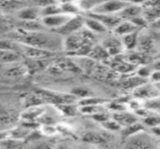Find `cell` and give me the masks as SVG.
Here are the masks:
<instances>
[{"label": "cell", "instance_id": "obj_6", "mask_svg": "<svg viewBox=\"0 0 160 149\" xmlns=\"http://www.w3.org/2000/svg\"><path fill=\"white\" fill-rule=\"evenodd\" d=\"M83 20H84V17L81 16L80 14L74 15L62 26L54 29V31H56V33L63 35H68L70 34L79 32L84 27Z\"/></svg>", "mask_w": 160, "mask_h": 149}, {"label": "cell", "instance_id": "obj_29", "mask_svg": "<svg viewBox=\"0 0 160 149\" xmlns=\"http://www.w3.org/2000/svg\"><path fill=\"white\" fill-rule=\"evenodd\" d=\"M142 131H144V127L142 124L141 123H138L137 122H134L130 125H128V126H125L121 129V132H122V136L124 138H128Z\"/></svg>", "mask_w": 160, "mask_h": 149}, {"label": "cell", "instance_id": "obj_32", "mask_svg": "<svg viewBox=\"0 0 160 149\" xmlns=\"http://www.w3.org/2000/svg\"><path fill=\"white\" fill-rule=\"evenodd\" d=\"M56 109L59 110L61 113L68 117H74L77 115L79 111V106L75 105L74 103L71 104H61V105H55Z\"/></svg>", "mask_w": 160, "mask_h": 149}, {"label": "cell", "instance_id": "obj_38", "mask_svg": "<svg viewBox=\"0 0 160 149\" xmlns=\"http://www.w3.org/2000/svg\"><path fill=\"white\" fill-rule=\"evenodd\" d=\"M70 93L72 95H74L76 98H84V97H88V96L93 95V92L89 89L83 88V87H76V88H73L71 90V92Z\"/></svg>", "mask_w": 160, "mask_h": 149}, {"label": "cell", "instance_id": "obj_28", "mask_svg": "<svg viewBox=\"0 0 160 149\" xmlns=\"http://www.w3.org/2000/svg\"><path fill=\"white\" fill-rule=\"evenodd\" d=\"M109 103V100L100 98V97H96V96H88L82 98L81 100L78 101V106H82V105H104Z\"/></svg>", "mask_w": 160, "mask_h": 149}, {"label": "cell", "instance_id": "obj_42", "mask_svg": "<svg viewBox=\"0 0 160 149\" xmlns=\"http://www.w3.org/2000/svg\"><path fill=\"white\" fill-rule=\"evenodd\" d=\"M143 122L145 125L149 126V127H156V126H159L160 123V118L158 113L150 115L148 117L143 118Z\"/></svg>", "mask_w": 160, "mask_h": 149}, {"label": "cell", "instance_id": "obj_44", "mask_svg": "<svg viewBox=\"0 0 160 149\" xmlns=\"http://www.w3.org/2000/svg\"><path fill=\"white\" fill-rule=\"evenodd\" d=\"M109 104V108L114 112H120V111H125L127 110V104H124L120 101H115L113 103H108Z\"/></svg>", "mask_w": 160, "mask_h": 149}, {"label": "cell", "instance_id": "obj_43", "mask_svg": "<svg viewBox=\"0 0 160 149\" xmlns=\"http://www.w3.org/2000/svg\"><path fill=\"white\" fill-rule=\"evenodd\" d=\"M17 44L8 39L0 38V50H15L17 51Z\"/></svg>", "mask_w": 160, "mask_h": 149}, {"label": "cell", "instance_id": "obj_11", "mask_svg": "<svg viewBox=\"0 0 160 149\" xmlns=\"http://www.w3.org/2000/svg\"><path fill=\"white\" fill-rule=\"evenodd\" d=\"M102 47L106 49L110 57L121 55L124 50V47L122 45L121 40H119L115 36L105 39L102 43Z\"/></svg>", "mask_w": 160, "mask_h": 149}, {"label": "cell", "instance_id": "obj_13", "mask_svg": "<svg viewBox=\"0 0 160 149\" xmlns=\"http://www.w3.org/2000/svg\"><path fill=\"white\" fill-rule=\"evenodd\" d=\"M142 5L137 4H129L126 7H124L120 12L117 13V15L122 20H131L135 17H138L142 15Z\"/></svg>", "mask_w": 160, "mask_h": 149}, {"label": "cell", "instance_id": "obj_22", "mask_svg": "<svg viewBox=\"0 0 160 149\" xmlns=\"http://www.w3.org/2000/svg\"><path fill=\"white\" fill-rule=\"evenodd\" d=\"M21 59L18 51L15 50H0V63L8 64L17 63Z\"/></svg>", "mask_w": 160, "mask_h": 149}, {"label": "cell", "instance_id": "obj_40", "mask_svg": "<svg viewBox=\"0 0 160 149\" xmlns=\"http://www.w3.org/2000/svg\"><path fill=\"white\" fill-rule=\"evenodd\" d=\"M101 107L102 105H82V106H79V111L84 115L92 116L96 113L100 112Z\"/></svg>", "mask_w": 160, "mask_h": 149}, {"label": "cell", "instance_id": "obj_33", "mask_svg": "<svg viewBox=\"0 0 160 149\" xmlns=\"http://www.w3.org/2000/svg\"><path fill=\"white\" fill-rule=\"evenodd\" d=\"M60 13H62V9H61L60 4L58 3L50 4L48 6L40 7V18L45 17V16H50V15L60 14Z\"/></svg>", "mask_w": 160, "mask_h": 149}, {"label": "cell", "instance_id": "obj_23", "mask_svg": "<svg viewBox=\"0 0 160 149\" xmlns=\"http://www.w3.org/2000/svg\"><path fill=\"white\" fill-rule=\"evenodd\" d=\"M24 145H25V140L14 138V137H8L3 140H0V147L3 148H21L23 147Z\"/></svg>", "mask_w": 160, "mask_h": 149}, {"label": "cell", "instance_id": "obj_27", "mask_svg": "<svg viewBox=\"0 0 160 149\" xmlns=\"http://www.w3.org/2000/svg\"><path fill=\"white\" fill-rule=\"evenodd\" d=\"M55 64L61 70V72L63 71H68V72H72V73L82 72L79 66L76 64V63L74 61H70L69 59H62Z\"/></svg>", "mask_w": 160, "mask_h": 149}, {"label": "cell", "instance_id": "obj_36", "mask_svg": "<svg viewBox=\"0 0 160 149\" xmlns=\"http://www.w3.org/2000/svg\"><path fill=\"white\" fill-rule=\"evenodd\" d=\"M44 104H45V102L37 93L28 95L25 98V101H24V105L27 108H29V107H35V106H40V105H42Z\"/></svg>", "mask_w": 160, "mask_h": 149}, {"label": "cell", "instance_id": "obj_34", "mask_svg": "<svg viewBox=\"0 0 160 149\" xmlns=\"http://www.w3.org/2000/svg\"><path fill=\"white\" fill-rule=\"evenodd\" d=\"M144 82H146V79L137 75L136 77H130L128 79H126L123 82V87L127 90H134L135 88H137Z\"/></svg>", "mask_w": 160, "mask_h": 149}, {"label": "cell", "instance_id": "obj_12", "mask_svg": "<svg viewBox=\"0 0 160 149\" xmlns=\"http://www.w3.org/2000/svg\"><path fill=\"white\" fill-rule=\"evenodd\" d=\"M17 18L20 21H36L40 19L39 7H23L17 10Z\"/></svg>", "mask_w": 160, "mask_h": 149}, {"label": "cell", "instance_id": "obj_20", "mask_svg": "<svg viewBox=\"0 0 160 149\" xmlns=\"http://www.w3.org/2000/svg\"><path fill=\"white\" fill-rule=\"evenodd\" d=\"M121 37H122L121 42H122L124 49H128V50H132L137 47L138 38H139V31L128 34V35H123Z\"/></svg>", "mask_w": 160, "mask_h": 149}, {"label": "cell", "instance_id": "obj_17", "mask_svg": "<svg viewBox=\"0 0 160 149\" xmlns=\"http://www.w3.org/2000/svg\"><path fill=\"white\" fill-rule=\"evenodd\" d=\"M42 114H43V110L39 106L29 107L26 112L24 111L21 115V118L26 123H33V121L38 120Z\"/></svg>", "mask_w": 160, "mask_h": 149}, {"label": "cell", "instance_id": "obj_35", "mask_svg": "<svg viewBox=\"0 0 160 149\" xmlns=\"http://www.w3.org/2000/svg\"><path fill=\"white\" fill-rule=\"evenodd\" d=\"M60 7L62 9V13L68 14V15H78L80 11V7L75 5L73 2H68V3H60Z\"/></svg>", "mask_w": 160, "mask_h": 149}, {"label": "cell", "instance_id": "obj_51", "mask_svg": "<svg viewBox=\"0 0 160 149\" xmlns=\"http://www.w3.org/2000/svg\"><path fill=\"white\" fill-rule=\"evenodd\" d=\"M1 13H2V11L0 10V17H1Z\"/></svg>", "mask_w": 160, "mask_h": 149}, {"label": "cell", "instance_id": "obj_7", "mask_svg": "<svg viewBox=\"0 0 160 149\" xmlns=\"http://www.w3.org/2000/svg\"><path fill=\"white\" fill-rule=\"evenodd\" d=\"M87 16L98 20L101 24H103L107 28V30H113L123 21L117 14H99L89 11L87 13Z\"/></svg>", "mask_w": 160, "mask_h": 149}, {"label": "cell", "instance_id": "obj_16", "mask_svg": "<svg viewBox=\"0 0 160 149\" xmlns=\"http://www.w3.org/2000/svg\"><path fill=\"white\" fill-rule=\"evenodd\" d=\"M83 23H84V27L94 34H103L107 32V28L103 24H101L98 20L92 17L89 16L85 17L83 20Z\"/></svg>", "mask_w": 160, "mask_h": 149}, {"label": "cell", "instance_id": "obj_37", "mask_svg": "<svg viewBox=\"0 0 160 149\" xmlns=\"http://www.w3.org/2000/svg\"><path fill=\"white\" fill-rule=\"evenodd\" d=\"M16 120V116L13 112H9L5 109H0V124L8 125Z\"/></svg>", "mask_w": 160, "mask_h": 149}, {"label": "cell", "instance_id": "obj_18", "mask_svg": "<svg viewBox=\"0 0 160 149\" xmlns=\"http://www.w3.org/2000/svg\"><path fill=\"white\" fill-rule=\"evenodd\" d=\"M114 57H115L116 60L113 62L112 67L115 69L116 72L122 73V74H129V73L133 72V70L135 69V66H136V65L130 63H129L128 61H127V60H124V59H123V60H122V59L118 60L116 56H114Z\"/></svg>", "mask_w": 160, "mask_h": 149}, {"label": "cell", "instance_id": "obj_4", "mask_svg": "<svg viewBox=\"0 0 160 149\" xmlns=\"http://www.w3.org/2000/svg\"><path fill=\"white\" fill-rule=\"evenodd\" d=\"M144 131H142L128 138L126 145V148H153L155 147L154 138L149 134L144 133Z\"/></svg>", "mask_w": 160, "mask_h": 149}, {"label": "cell", "instance_id": "obj_39", "mask_svg": "<svg viewBox=\"0 0 160 149\" xmlns=\"http://www.w3.org/2000/svg\"><path fill=\"white\" fill-rule=\"evenodd\" d=\"M101 125L103 126L104 129H106L107 131H110V132H119L122 129V126L112 118L109 119L108 120L102 122Z\"/></svg>", "mask_w": 160, "mask_h": 149}, {"label": "cell", "instance_id": "obj_21", "mask_svg": "<svg viewBox=\"0 0 160 149\" xmlns=\"http://www.w3.org/2000/svg\"><path fill=\"white\" fill-rule=\"evenodd\" d=\"M142 17L146 20L148 23L155 22L159 20L160 7H142Z\"/></svg>", "mask_w": 160, "mask_h": 149}, {"label": "cell", "instance_id": "obj_48", "mask_svg": "<svg viewBox=\"0 0 160 149\" xmlns=\"http://www.w3.org/2000/svg\"><path fill=\"white\" fill-rule=\"evenodd\" d=\"M36 3L38 4V7H42L45 6H48L50 4H53V3H57L56 0H35Z\"/></svg>", "mask_w": 160, "mask_h": 149}, {"label": "cell", "instance_id": "obj_46", "mask_svg": "<svg viewBox=\"0 0 160 149\" xmlns=\"http://www.w3.org/2000/svg\"><path fill=\"white\" fill-rule=\"evenodd\" d=\"M151 73H152V70H150L147 66H142L137 71L138 76L141 77H142V78H145V79L149 78Z\"/></svg>", "mask_w": 160, "mask_h": 149}, {"label": "cell", "instance_id": "obj_50", "mask_svg": "<svg viewBox=\"0 0 160 149\" xmlns=\"http://www.w3.org/2000/svg\"><path fill=\"white\" fill-rule=\"evenodd\" d=\"M60 3H68V2H73L74 0H56Z\"/></svg>", "mask_w": 160, "mask_h": 149}, {"label": "cell", "instance_id": "obj_14", "mask_svg": "<svg viewBox=\"0 0 160 149\" xmlns=\"http://www.w3.org/2000/svg\"><path fill=\"white\" fill-rule=\"evenodd\" d=\"M112 119H113L115 121H117L122 126V128L138 121V117L133 113L128 112L127 110L120 111V112H114V114L112 116Z\"/></svg>", "mask_w": 160, "mask_h": 149}, {"label": "cell", "instance_id": "obj_2", "mask_svg": "<svg viewBox=\"0 0 160 149\" xmlns=\"http://www.w3.org/2000/svg\"><path fill=\"white\" fill-rule=\"evenodd\" d=\"M35 93L40 96L45 104H52L54 105L61 104H71L75 103L77 100V98L71 93H61L44 89H38Z\"/></svg>", "mask_w": 160, "mask_h": 149}, {"label": "cell", "instance_id": "obj_9", "mask_svg": "<svg viewBox=\"0 0 160 149\" xmlns=\"http://www.w3.org/2000/svg\"><path fill=\"white\" fill-rule=\"evenodd\" d=\"M84 43H87V42L85 41L81 30H80L79 32L70 34L67 36V38L64 40L63 48L66 51H68V53H71V52L75 51L77 49H79Z\"/></svg>", "mask_w": 160, "mask_h": 149}, {"label": "cell", "instance_id": "obj_1", "mask_svg": "<svg viewBox=\"0 0 160 149\" xmlns=\"http://www.w3.org/2000/svg\"><path fill=\"white\" fill-rule=\"evenodd\" d=\"M20 31V35L18 41L20 44L40 48L44 49L52 50L54 47L56 48V42L53 36L43 33L41 31H35V32H25L22 30Z\"/></svg>", "mask_w": 160, "mask_h": 149}, {"label": "cell", "instance_id": "obj_45", "mask_svg": "<svg viewBox=\"0 0 160 149\" xmlns=\"http://www.w3.org/2000/svg\"><path fill=\"white\" fill-rule=\"evenodd\" d=\"M91 117L93 118L94 120H96V121H98L99 123H102V122H104V121H106V120H108L109 119L112 118L108 113H105L103 111H100L98 113H96V114L92 115Z\"/></svg>", "mask_w": 160, "mask_h": 149}, {"label": "cell", "instance_id": "obj_31", "mask_svg": "<svg viewBox=\"0 0 160 149\" xmlns=\"http://www.w3.org/2000/svg\"><path fill=\"white\" fill-rule=\"evenodd\" d=\"M20 30L25 32H35V31H41L44 27L41 21H20Z\"/></svg>", "mask_w": 160, "mask_h": 149}, {"label": "cell", "instance_id": "obj_30", "mask_svg": "<svg viewBox=\"0 0 160 149\" xmlns=\"http://www.w3.org/2000/svg\"><path fill=\"white\" fill-rule=\"evenodd\" d=\"M22 7H23V3L22 0H0L1 11L19 10Z\"/></svg>", "mask_w": 160, "mask_h": 149}, {"label": "cell", "instance_id": "obj_49", "mask_svg": "<svg viewBox=\"0 0 160 149\" xmlns=\"http://www.w3.org/2000/svg\"><path fill=\"white\" fill-rule=\"evenodd\" d=\"M152 133L153 134H155L157 137L160 136V131H159V126H156V127H152Z\"/></svg>", "mask_w": 160, "mask_h": 149}, {"label": "cell", "instance_id": "obj_24", "mask_svg": "<svg viewBox=\"0 0 160 149\" xmlns=\"http://www.w3.org/2000/svg\"><path fill=\"white\" fill-rule=\"evenodd\" d=\"M82 141L87 144L92 145H103L107 143V138L104 137V135L98 133H86L82 136Z\"/></svg>", "mask_w": 160, "mask_h": 149}, {"label": "cell", "instance_id": "obj_5", "mask_svg": "<svg viewBox=\"0 0 160 149\" xmlns=\"http://www.w3.org/2000/svg\"><path fill=\"white\" fill-rule=\"evenodd\" d=\"M132 95L135 99H142L147 100L151 98L159 97V91H158V85L154 83H147L144 82L135 88L133 90Z\"/></svg>", "mask_w": 160, "mask_h": 149}, {"label": "cell", "instance_id": "obj_41", "mask_svg": "<svg viewBox=\"0 0 160 149\" xmlns=\"http://www.w3.org/2000/svg\"><path fill=\"white\" fill-rule=\"evenodd\" d=\"M144 107L152 110L154 112H158L159 111V97H156V98H151V99H147L144 102Z\"/></svg>", "mask_w": 160, "mask_h": 149}, {"label": "cell", "instance_id": "obj_25", "mask_svg": "<svg viewBox=\"0 0 160 149\" xmlns=\"http://www.w3.org/2000/svg\"><path fill=\"white\" fill-rule=\"evenodd\" d=\"M136 48H139L140 52L142 53H149L152 50V49H154V41L148 35H143V36L139 35L138 44Z\"/></svg>", "mask_w": 160, "mask_h": 149}, {"label": "cell", "instance_id": "obj_15", "mask_svg": "<svg viewBox=\"0 0 160 149\" xmlns=\"http://www.w3.org/2000/svg\"><path fill=\"white\" fill-rule=\"evenodd\" d=\"M140 29L134 24L132 23L130 21L128 20H123L114 29H113V33L115 34L116 36H123L126 35L128 34L139 31Z\"/></svg>", "mask_w": 160, "mask_h": 149}, {"label": "cell", "instance_id": "obj_47", "mask_svg": "<svg viewBox=\"0 0 160 149\" xmlns=\"http://www.w3.org/2000/svg\"><path fill=\"white\" fill-rule=\"evenodd\" d=\"M149 77H150V79H151V81H152V83L158 85V84H159V80H160L159 70H158V69H157V70H153Z\"/></svg>", "mask_w": 160, "mask_h": 149}, {"label": "cell", "instance_id": "obj_19", "mask_svg": "<svg viewBox=\"0 0 160 149\" xmlns=\"http://www.w3.org/2000/svg\"><path fill=\"white\" fill-rule=\"evenodd\" d=\"M28 68L26 65L24 64H17V65H13L10 66L9 68H8L5 71V76L8 77H11V78H16V77H22L26 76V74L28 73Z\"/></svg>", "mask_w": 160, "mask_h": 149}, {"label": "cell", "instance_id": "obj_3", "mask_svg": "<svg viewBox=\"0 0 160 149\" xmlns=\"http://www.w3.org/2000/svg\"><path fill=\"white\" fill-rule=\"evenodd\" d=\"M130 3L125 0H103L96 5L91 12L99 14H117Z\"/></svg>", "mask_w": 160, "mask_h": 149}, {"label": "cell", "instance_id": "obj_10", "mask_svg": "<svg viewBox=\"0 0 160 149\" xmlns=\"http://www.w3.org/2000/svg\"><path fill=\"white\" fill-rule=\"evenodd\" d=\"M71 17H72L71 15L60 13V14L41 17L40 21L44 27H48L51 29H56V28H59L60 26H62L64 23H66Z\"/></svg>", "mask_w": 160, "mask_h": 149}, {"label": "cell", "instance_id": "obj_26", "mask_svg": "<svg viewBox=\"0 0 160 149\" xmlns=\"http://www.w3.org/2000/svg\"><path fill=\"white\" fill-rule=\"evenodd\" d=\"M87 57L93 59L94 61H103V60H107L110 56H109L108 52L106 51V49L102 47V45L101 46L100 45L99 46L93 45L91 51Z\"/></svg>", "mask_w": 160, "mask_h": 149}, {"label": "cell", "instance_id": "obj_8", "mask_svg": "<svg viewBox=\"0 0 160 149\" xmlns=\"http://www.w3.org/2000/svg\"><path fill=\"white\" fill-rule=\"evenodd\" d=\"M21 47H22L24 54L29 59L34 60V61H40V60H44L47 58H51L54 54L52 50L44 49H40V48L30 47V46H26V45H22V44H21Z\"/></svg>", "mask_w": 160, "mask_h": 149}]
</instances>
